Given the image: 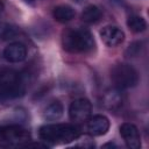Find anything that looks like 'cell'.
Instances as JSON below:
<instances>
[{
    "mask_svg": "<svg viewBox=\"0 0 149 149\" xmlns=\"http://www.w3.org/2000/svg\"><path fill=\"white\" fill-rule=\"evenodd\" d=\"M40 139L50 144H64L77 140L80 130L72 123H51L44 125L38 130Z\"/></svg>",
    "mask_w": 149,
    "mask_h": 149,
    "instance_id": "6da1fadb",
    "label": "cell"
},
{
    "mask_svg": "<svg viewBox=\"0 0 149 149\" xmlns=\"http://www.w3.org/2000/svg\"><path fill=\"white\" fill-rule=\"evenodd\" d=\"M27 87L26 78L22 73L12 70H0V101L16 99L24 94Z\"/></svg>",
    "mask_w": 149,
    "mask_h": 149,
    "instance_id": "7a4b0ae2",
    "label": "cell"
},
{
    "mask_svg": "<svg viewBox=\"0 0 149 149\" xmlns=\"http://www.w3.org/2000/svg\"><path fill=\"white\" fill-rule=\"evenodd\" d=\"M63 48L72 54L90 52L95 47V41L92 33L85 28L68 29L63 33L62 37Z\"/></svg>",
    "mask_w": 149,
    "mask_h": 149,
    "instance_id": "3957f363",
    "label": "cell"
},
{
    "mask_svg": "<svg viewBox=\"0 0 149 149\" xmlns=\"http://www.w3.org/2000/svg\"><path fill=\"white\" fill-rule=\"evenodd\" d=\"M31 141L30 133L17 125L0 127L1 148H22L28 147Z\"/></svg>",
    "mask_w": 149,
    "mask_h": 149,
    "instance_id": "277c9868",
    "label": "cell"
},
{
    "mask_svg": "<svg viewBox=\"0 0 149 149\" xmlns=\"http://www.w3.org/2000/svg\"><path fill=\"white\" fill-rule=\"evenodd\" d=\"M111 79L114 86L119 90H126L134 87L139 81V74L136 70L129 64H116L111 71Z\"/></svg>",
    "mask_w": 149,
    "mask_h": 149,
    "instance_id": "5b68a950",
    "label": "cell"
},
{
    "mask_svg": "<svg viewBox=\"0 0 149 149\" xmlns=\"http://www.w3.org/2000/svg\"><path fill=\"white\" fill-rule=\"evenodd\" d=\"M91 112H92V105L85 98H79L73 100L69 107L70 119L77 123L87 121L88 118L91 116Z\"/></svg>",
    "mask_w": 149,
    "mask_h": 149,
    "instance_id": "8992f818",
    "label": "cell"
},
{
    "mask_svg": "<svg viewBox=\"0 0 149 149\" xmlns=\"http://www.w3.org/2000/svg\"><path fill=\"white\" fill-rule=\"evenodd\" d=\"M120 135L123 139L126 146L130 149H139L141 147V137L139 129L135 125L125 122L120 126Z\"/></svg>",
    "mask_w": 149,
    "mask_h": 149,
    "instance_id": "52a82bcc",
    "label": "cell"
},
{
    "mask_svg": "<svg viewBox=\"0 0 149 149\" xmlns=\"http://www.w3.org/2000/svg\"><path fill=\"white\" fill-rule=\"evenodd\" d=\"M100 37L107 47H116L125 40V33L115 26H106L100 31Z\"/></svg>",
    "mask_w": 149,
    "mask_h": 149,
    "instance_id": "ba28073f",
    "label": "cell"
},
{
    "mask_svg": "<svg viewBox=\"0 0 149 149\" xmlns=\"http://www.w3.org/2000/svg\"><path fill=\"white\" fill-rule=\"evenodd\" d=\"M87 132L92 136H101L105 135L109 129V120L101 114L88 118L87 120Z\"/></svg>",
    "mask_w": 149,
    "mask_h": 149,
    "instance_id": "9c48e42d",
    "label": "cell"
},
{
    "mask_svg": "<svg viewBox=\"0 0 149 149\" xmlns=\"http://www.w3.org/2000/svg\"><path fill=\"white\" fill-rule=\"evenodd\" d=\"M27 57V48L20 42L8 44L3 50V58L10 63H20Z\"/></svg>",
    "mask_w": 149,
    "mask_h": 149,
    "instance_id": "30bf717a",
    "label": "cell"
},
{
    "mask_svg": "<svg viewBox=\"0 0 149 149\" xmlns=\"http://www.w3.org/2000/svg\"><path fill=\"white\" fill-rule=\"evenodd\" d=\"M102 105L105 108L115 111L122 105V94L119 88H111L105 92L102 97Z\"/></svg>",
    "mask_w": 149,
    "mask_h": 149,
    "instance_id": "8fae6325",
    "label": "cell"
},
{
    "mask_svg": "<svg viewBox=\"0 0 149 149\" xmlns=\"http://www.w3.org/2000/svg\"><path fill=\"white\" fill-rule=\"evenodd\" d=\"M52 16L56 21L61 22V23H65L71 21L74 17V10L72 7L68 6V5H61L54 8L52 12Z\"/></svg>",
    "mask_w": 149,
    "mask_h": 149,
    "instance_id": "7c38bea8",
    "label": "cell"
},
{
    "mask_svg": "<svg viewBox=\"0 0 149 149\" xmlns=\"http://www.w3.org/2000/svg\"><path fill=\"white\" fill-rule=\"evenodd\" d=\"M63 105L59 102V101H52L50 102L45 109H44V118L47 120H50V121H55V120H58L62 115H63Z\"/></svg>",
    "mask_w": 149,
    "mask_h": 149,
    "instance_id": "4fadbf2b",
    "label": "cell"
},
{
    "mask_svg": "<svg viewBox=\"0 0 149 149\" xmlns=\"http://www.w3.org/2000/svg\"><path fill=\"white\" fill-rule=\"evenodd\" d=\"M100 17H101V10L94 5L87 6L81 13V19L86 23H95L100 20Z\"/></svg>",
    "mask_w": 149,
    "mask_h": 149,
    "instance_id": "5bb4252c",
    "label": "cell"
},
{
    "mask_svg": "<svg viewBox=\"0 0 149 149\" xmlns=\"http://www.w3.org/2000/svg\"><path fill=\"white\" fill-rule=\"evenodd\" d=\"M127 26L134 33H142L147 28V22L140 15H130L127 20Z\"/></svg>",
    "mask_w": 149,
    "mask_h": 149,
    "instance_id": "9a60e30c",
    "label": "cell"
},
{
    "mask_svg": "<svg viewBox=\"0 0 149 149\" xmlns=\"http://www.w3.org/2000/svg\"><path fill=\"white\" fill-rule=\"evenodd\" d=\"M139 51H140V43H134V44H132L130 48L128 49V52H129V55H132V56H135Z\"/></svg>",
    "mask_w": 149,
    "mask_h": 149,
    "instance_id": "2e32d148",
    "label": "cell"
},
{
    "mask_svg": "<svg viewBox=\"0 0 149 149\" xmlns=\"http://www.w3.org/2000/svg\"><path fill=\"white\" fill-rule=\"evenodd\" d=\"M2 9H3V3H2V2L0 1V12H1Z\"/></svg>",
    "mask_w": 149,
    "mask_h": 149,
    "instance_id": "e0dca14e",
    "label": "cell"
},
{
    "mask_svg": "<svg viewBox=\"0 0 149 149\" xmlns=\"http://www.w3.org/2000/svg\"><path fill=\"white\" fill-rule=\"evenodd\" d=\"M27 2H34V0H26Z\"/></svg>",
    "mask_w": 149,
    "mask_h": 149,
    "instance_id": "ac0fdd59",
    "label": "cell"
},
{
    "mask_svg": "<svg viewBox=\"0 0 149 149\" xmlns=\"http://www.w3.org/2000/svg\"><path fill=\"white\" fill-rule=\"evenodd\" d=\"M77 1H78V0H77Z\"/></svg>",
    "mask_w": 149,
    "mask_h": 149,
    "instance_id": "d6986e66",
    "label": "cell"
}]
</instances>
